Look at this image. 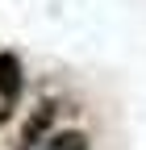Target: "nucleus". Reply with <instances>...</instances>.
Segmentation results:
<instances>
[{
    "label": "nucleus",
    "mask_w": 146,
    "mask_h": 150,
    "mask_svg": "<svg viewBox=\"0 0 146 150\" xmlns=\"http://www.w3.org/2000/svg\"><path fill=\"white\" fill-rule=\"evenodd\" d=\"M38 150H88V134L84 129H59V134H50Z\"/></svg>",
    "instance_id": "nucleus-3"
},
{
    "label": "nucleus",
    "mask_w": 146,
    "mask_h": 150,
    "mask_svg": "<svg viewBox=\"0 0 146 150\" xmlns=\"http://www.w3.org/2000/svg\"><path fill=\"white\" fill-rule=\"evenodd\" d=\"M21 96H25V67L13 50H0V100L13 108Z\"/></svg>",
    "instance_id": "nucleus-1"
},
{
    "label": "nucleus",
    "mask_w": 146,
    "mask_h": 150,
    "mask_svg": "<svg viewBox=\"0 0 146 150\" xmlns=\"http://www.w3.org/2000/svg\"><path fill=\"white\" fill-rule=\"evenodd\" d=\"M54 117H59V104H38L29 112V121H25V129H21V146L17 150H38L46 138H50V125H54Z\"/></svg>",
    "instance_id": "nucleus-2"
},
{
    "label": "nucleus",
    "mask_w": 146,
    "mask_h": 150,
    "mask_svg": "<svg viewBox=\"0 0 146 150\" xmlns=\"http://www.w3.org/2000/svg\"><path fill=\"white\" fill-rule=\"evenodd\" d=\"M9 112H13V108H9L4 100H0V129H4V121H9Z\"/></svg>",
    "instance_id": "nucleus-4"
}]
</instances>
